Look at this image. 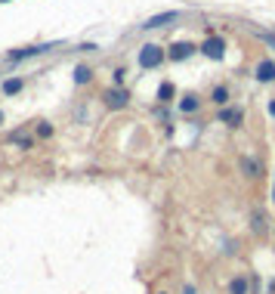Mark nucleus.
<instances>
[{
    "label": "nucleus",
    "mask_w": 275,
    "mask_h": 294,
    "mask_svg": "<svg viewBox=\"0 0 275 294\" xmlns=\"http://www.w3.org/2000/svg\"><path fill=\"white\" fill-rule=\"evenodd\" d=\"M65 41H53V44H22V47H13L4 53V59L10 65H19V62H28V59H38V56H47V53L59 50Z\"/></svg>",
    "instance_id": "nucleus-1"
},
{
    "label": "nucleus",
    "mask_w": 275,
    "mask_h": 294,
    "mask_svg": "<svg viewBox=\"0 0 275 294\" xmlns=\"http://www.w3.org/2000/svg\"><path fill=\"white\" fill-rule=\"evenodd\" d=\"M99 102H102L105 112H127V108L133 105V90H130V87H115V84H108V87H102Z\"/></svg>",
    "instance_id": "nucleus-2"
},
{
    "label": "nucleus",
    "mask_w": 275,
    "mask_h": 294,
    "mask_svg": "<svg viewBox=\"0 0 275 294\" xmlns=\"http://www.w3.org/2000/svg\"><path fill=\"white\" fill-rule=\"evenodd\" d=\"M136 62L142 71H158L167 65V50H164V44H155V41H145L139 50H136Z\"/></svg>",
    "instance_id": "nucleus-3"
},
{
    "label": "nucleus",
    "mask_w": 275,
    "mask_h": 294,
    "mask_svg": "<svg viewBox=\"0 0 275 294\" xmlns=\"http://www.w3.org/2000/svg\"><path fill=\"white\" fill-rule=\"evenodd\" d=\"M204 96L198 93V90H182V93L176 96V102H173V112L179 115V118H198L201 115V108H204Z\"/></svg>",
    "instance_id": "nucleus-4"
},
{
    "label": "nucleus",
    "mask_w": 275,
    "mask_h": 294,
    "mask_svg": "<svg viewBox=\"0 0 275 294\" xmlns=\"http://www.w3.org/2000/svg\"><path fill=\"white\" fill-rule=\"evenodd\" d=\"M198 53L207 62H223L226 53H229V38H226V34H210V38H201Z\"/></svg>",
    "instance_id": "nucleus-5"
},
{
    "label": "nucleus",
    "mask_w": 275,
    "mask_h": 294,
    "mask_svg": "<svg viewBox=\"0 0 275 294\" xmlns=\"http://www.w3.org/2000/svg\"><path fill=\"white\" fill-rule=\"evenodd\" d=\"M186 19L182 10H161V13H152L149 19L139 25V31H161V28H170V25H179Z\"/></svg>",
    "instance_id": "nucleus-6"
},
{
    "label": "nucleus",
    "mask_w": 275,
    "mask_h": 294,
    "mask_svg": "<svg viewBox=\"0 0 275 294\" xmlns=\"http://www.w3.org/2000/svg\"><path fill=\"white\" fill-rule=\"evenodd\" d=\"M164 50H167V62H170V65H182V62H189V59L198 56V44H195V41H186V38L170 41Z\"/></svg>",
    "instance_id": "nucleus-7"
},
{
    "label": "nucleus",
    "mask_w": 275,
    "mask_h": 294,
    "mask_svg": "<svg viewBox=\"0 0 275 294\" xmlns=\"http://www.w3.org/2000/svg\"><path fill=\"white\" fill-rule=\"evenodd\" d=\"M216 124L229 127V130H238V127L244 124V105L229 102V105H223V108H216Z\"/></svg>",
    "instance_id": "nucleus-8"
},
{
    "label": "nucleus",
    "mask_w": 275,
    "mask_h": 294,
    "mask_svg": "<svg viewBox=\"0 0 275 294\" xmlns=\"http://www.w3.org/2000/svg\"><path fill=\"white\" fill-rule=\"evenodd\" d=\"M250 75H253V81H256V84H263V87L275 84V56H260V59L253 62Z\"/></svg>",
    "instance_id": "nucleus-9"
},
{
    "label": "nucleus",
    "mask_w": 275,
    "mask_h": 294,
    "mask_svg": "<svg viewBox=\"0 0 275 294\" xmlns=\"http://www.w3.org/2000/svg\"><path fill=\"white\" fill-rule=\"evenodd\" d=\"M25 87H28L25 75H7L4 81H0V96H4V99H16V96L25 93Z\"/></svg>",
    "instance_id": "nucleus-10"
},
{
    "label": "nucleus",
    "mask_w": 275,
    "mask_h": 294,
    "mask_svg": "<svg viewBox=\"0 0 275 294\" xmlns=\"http://www.w3.org/2000/svg\"><path fill=\"white\" fill-rule=\"evenodd\" d=\"M71 81H75L78 90H87L90 84L96 81V68L90 65V62H78L75 68H71Z\"/></svg>",
    "instance_id": "nucleus-11"
},
{
    "label": "nucleus",
    "mask_w": 275,
    "mask_h": 294,
    "mask_svg": "<svg viewBox=\"0 0 275 294\" xmlns=\"http://www.w3.org/2000/svg\"><path fill=\"white\" fill-rule=\"evenodd\" d=\"M7 142H13V145H19L22 152H31V149H38V139H34V133H31V124L19 127V130H13V133L7 136Z\"/></svg>",
    "instance_id": "nucleus-12"
},
{
    "label": "nucleus",
    "mask_w": 275,
    "mask_h": 294,
    "mask_svg": "<svg viewBox=\"0 0 275 294\" xmlns=\"http://www.w3.org/2000/svg\"><path fill=\"white\" fill-rule=\"evenodd\" d=\"M204 99H207L213 108H223V105H229V102H232V87H229L226 81H219V84H213V87H210V93H207Z\"/></svg>",
    "instance_id": "nucleus-13"
},
{
    "label": "nucleus",
    "mask_w": 275,
    "mask_h": 294,
    "mask_svg": "<svg viewBox=\"0 0 275 294\" xmlns=\"http://www.w3.org/2000/svg\"><path fill=\"white\" fill-rule=\"evenodd\" d=\"M176 96H179V90H176V84H173L170 78H164V81L158 84V90H155V102H161V105H173Z\"/></svg>",
    "instance_id": "nucleus-14"
},
{
    "label": "nucleus",
    "mask_w": 275,
    "mask_h": 294,
    "mask_svg": "<svg viewBox=\"0 0 275 294\" xmlns=\"http://www.w3.org/2000/svg\"><path fill=\"white\" fill-rule=\"evenodd\" d=\"M31 133H34L38 142H47V139L56 136V124H53L50 118H38V121H31Z\"/></svg>",
    "instance_id": "nucleus-15"
},
{
    "label": "nucleus",
    "mask_w": 275,
    "mask_h": 294,
    "mask_svg": "<svg viewBox=\"0 0 275 294\" xmlns=\"http://www.w3.org/2000/svg\"><path fill=\"white\" fill-rule=\"evenodd\" d=\"M238 171H241L247 180H260L263 177V164L256 158H250V155H241V158H238Z\"/></svg>",
    "instance_id": "nucleus-16"
},
{
    "label": "nucleus",
    "mask_w": 275,
    "mask_h": 294,
    "mask_svg": "<svg viewBox=\"0 0 275 294\" xmlns=\"http://www.w3.org/2000/svg\"><path fill=\"white\" fill-rule=\"evenodd\" d=\"M229 294H250V275L238 272L229 279Z\"/></svg>",
    "instance_id": "nucleus-17"
},
{
    "label": "nucleus",
    "mask_w": 275,
    "mask_h": 294,
    "mask_svg": "<svg viewBox=\"0 0 275 294\" xmlns=\"http://www.w3.org/2000/svg\"><path fill=\"white\" fill-rule=\"evenodd\" d=\"M112 84L115 87H130V68H127V65H115L112 68Z\"/></svg>",
    "instance_id": "nucleus-18"
},
{
    "label": "nucleus",
    "mask_w": 275,
    "mask_h": 294,
    "mask_svg": "<svg viewBox=\"0 0 275 294\" xmlns=\"http://www.w3.org/2000/svg\"><path fill=\"white\" fill-rule=\"evenodd\" d=\"M250 31H253V38L260 41L266 50H272V53H275V31H269V28H250Z\"/></svg>",
    "instance_id": "nucleus-19"
},
{
    "label": "nucleus",
    "mask_w": 275,
    "mask_h": 294,
    "mask_svg": "<svg viewBox=\"0 0 275 294\" xmlns=\"http://www.w3.org/2000/svg\"><path fill=\"white\" fill-rule=\"evenodd\" d=\"M250 223H253V235H263V232H266V211L253 208V211H250Z\"/></svg>",
    "instance_id": "nucleus-20"
},
{
    "label": "nucleus",
    "mask_w": 275,
    "mask_h": 294,
    "mask_svg": "<svg viewBox=\"0 0 275 294\" xmlns=\"http://www.w3.org/2000/svg\"><path fill=\"white\" fill-rule=\"evenodd\" d=\"M149 115H155V118H158V121H164V124H170V118H173L176 112H170V105L155 102V105H149Z\"/></svg>",
    "instance_id": "nucleus-21"
},
{
    "label": "nucleus",
    "mask_w": 275,
    "mask_h": 294,
    "mask_svg": "<svg viewBox=\"0 0 275 294\" xmlns=\"http://www.w3.org/2000/svg\"><path fill=\"white\" fill-rule=\"evenodd\" d=\"M75 50H78V53H84V56H90V53H99V47H96V44H90V41H87V44H78Z\"/></svg>",
    "instance_id": "nucleus-22"
},
{
    "label": "nucleus",
    "mask_w": 275,
    "mask_h": 294,
    "mask_svg": "<svg viewBox=\"0 0 275 294\" xmlns=\"http://www.w3.org/2000/svg\"><path fill=\"white\" fill-rule=\"evenodd\" d=\"M210 34H219L213 22H207V25H204V31H201V38H210Z\"/></svg>",
    "instance_id": "nucleus-23"
},
{
    "label": "nucleus",
    "mask_w": 275,
    "mask_h": 294,
    "mask_svg": "<svg viewBox=\"0 0 275 294\" xmlns=\"http://www.w3.org/2000/svg\"><path fill=\"white\" fill-rule=\"evenodd\" d=\"M266 115H269V118H275V96H269V99H266Z\"/></svg>",
    "instance_id": "nucleus-24"
},
{
    "label": "nucleus",
    "mask_w": 275,
    "mask_h": 294,
    "mask_svg": "<svg viewBox=\"0 0 275 294\" xmlns=\"http://www.w3.org/2000/svg\"><path fill=\"white\" fill-rule=\"evenodd\" d=\"M179 294H198V288H195L192 282H186V285H182V291H179Z\"/></svg>",
    "instance_id": "nucleus-25"
},
{
    "label": "nucleus",
    "mask_w": 275,
    "mask_h": 294,
    "mask_svg": "<svg viewBox=\"0 0 275 294\" xmlns=\"http://www.w3.org/2000/svg\"><path fill=\"white\" fill-rule=\"evenodd\" d=\"M7 124V112H4V105H0V127Z\"/></svg>",
    "instance_id": "nucleus-26"
},
{
    "label": "nucleus",
    "mask_w": 275,
    "mask_h": 294,
    "mask_svg": "<svg viewBox=\"0 0 275 294\" xmlns=\"http://www.w3.org/2000/svg\"><path fill=\"white\" fill-rule=\"evenodd\" d=\"M266 294H275V279H272V282L266 285Z\"/></svg>",
    "instance_id": "nucleus-27"
},
{
    "label": "nucleus",
    "mask_w": 275,
    "mask_h": 294,
    "mask_svg": "<svg viewBox=\"0 0 275 294\" xmlns=\"http://www.w3.org/2000/svg\"><path fill=\"white\" fill-rule=\"evenodd\" d=\"M272 205H275V183H272Z\"/></svg>",
    "instance_id": "nucleus-28"
},
{
    "label": "nucleus",
    "mask_w": 275,
    "mask_h": 294,
    "mask_svg": "<svg viewBox=\"0 0 275 294\" xmlns=\"http://www.w3.org/2000/svg\"><path fill=\"white\" fill-rule=\"evenodd\" d=\"M0 4H13V0H0Z\"/></svg>",
    "instance_id": "nucleus-29"
},
{
    "label": "nucleus",
    "mask_w": 275,
    "mask_h": 294,
    "mask_svg": "<svg viewBox=\"0 0 275 294\" xmlns=\"http://www.w3.org/2000/svg\"><path fill=\"white\" fill-rule=\"evenodd\" d=\"M158 294H170V291H158Z\"/></svg>",
    "instance_id": "nucleus-30"
},
{
    "label": "nucleus",
    "mask_w": 275,
    "mask_h": 294,
    "mask_svg": "<svg viewBox=\"0 0 275 294\" xmlns=\"http://www.w3.org/2000/svg\"><path fill=\"white\" fill-rule=\"evenodd\" d=\"M272 235H275V223H272Z\"/></svg>",
    "instance_id": "nucleus-31"
}]
</instances>
